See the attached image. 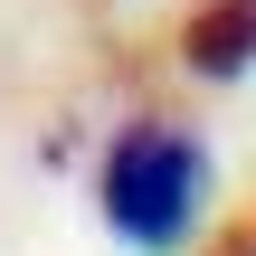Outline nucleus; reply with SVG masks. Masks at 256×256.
<instances>
[{
	"label": "nucleus",
	"instance_id": "nucleus-1",
	"mask_svg": "<svg viewBox=\"0 0 256 256\" xmlns=\"http://www.w3.org/2000/svg\"><path fill=\"white\" fill-rule=\"evenodd\" d=\"M209 180H218V162H209V142L190 124L133 114V124H114V142L95 162V209H104L114 247L180 256L190 228H200V209H209Z\"/></svg>",
	"mask_w": 256,
	"mask_h": 256
},
{
	"label": "nucleus",
	"instance_id": "nucleus-2",
	"mask_svg": "<svg viewBox=\"0 0 256 256\" xmlns=\"http://www.w3.org/2000/svg\"><path fill=\"white\" fill-rule=\"evenodd\" d=\"M180 66L200 86H238L256 66V0H200L180 19Z\"/></svg>",
	"mask_w": 256,
	"mask_h": 256
},
{
	"label": "nucleus",
	"instance_id": "nucleus-3",
	"mask_svg": "<svg viewBox=\"0 0 256 256\" xmlns=\"http://www.w3.org/2000/svg\"><path fill=\"white\" fill-rule=\"evenodd\" d=\"M209 256H256V218H228V228L209 238Z\"/></svg>",
	"mask_w": 256,
	"mask_h": 256
}]
</instances>
